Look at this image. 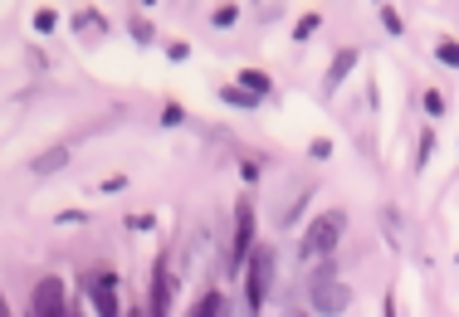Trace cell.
Returning a JSON list of instances; mask_svg holds the SVG:
<instances>
[{
  "instance_id": "6da1fadb",
  "label": "cell",
  "mask_w": 459,
  "mask_h": 317,
  "mask_svg": "<svg viewBox=\"0 0 459 317\" xmlns=\"http://www.w3.org/2000/svg\"><path fill=\"white\" fill-rule=\"evenodd\" d=\"M308 298H313V313H323V317H342L347 308H352V288H347V283L337 278V269H333V264L313 273Z\"/></svg>"
},
{
  "instance_id": "7a4b0ae2",
  "label": "cell",
  "mask_w": 459,
  "mask_h": 317,
  "mask_svg": "<svg viewBox=\"0 0 459 317\" xmlns=\"http://www.w3.org/2000/svg\"><path fill=\"white\" fill-rule=\"evenodd\" d=\"M269 288H274V249L259 244L255 259H249V273H245V313L259 317V308H264Z\"/></svg>"
},
{
  "instance_id": "3957f363",
  "label": "cell",
  "mask_w": 459,
  "mask_h": 317,
  "mask_svg": "<svg viewBox=\"0 0 459 317\" xmlns=\"http://www.w3.org/2000/svg\"><path fill=\"white\" fill-rule=\"evenodd\" d=\"M342 229H347V215H342V210H323L318 220L308 225V235H303V259L333 254V244L342 239Z\"/></svg>"
},
{
  "instance_id": "277c9868",
  "label": "cell",
  "mask_w": 459,
  "mask_h": 317,
  "mask_svg": "<svg viewBox=\"0 0 459 317\" xmlns=\"http://www.w3.org/2000/svg\"><path fill=\"white\" fill-rule=\"evenodd\" d=\"M255 254V205L239 201L235 205V244H230V269H239Z\"/></svg>"
},
{
  "instance_id": "5b68a950",
  "label": "cell",
  "mask_w": 459,
  "mask_h": 317,
  "mask_svg": "<svg viewBox=\"0 0 459 317\" xmlns=\"http://www.w3.org/2000/svg\"><path fill=\"white\" fill-rule=\"evenodd\" d=\"M30 317H69V313H64V283H59V278H39V283H35Z\"/></svg>"
},
{
  "instance_id": "8992f818",
  "label": "cell",
  "mask_w": 459,
  "mask_h": 317,
  "mask_svg": "<svg viewBox=\"0 0 459 317\" xmlns=\"http://www.w3.org/2000/svg\"><path fill=\"white\" fill-rule=\"evenodd\" d=\"M89 303L98 308V317H123V308H117V293H113V273H89Z\"/></svg>"
},
{
  "instance_id": "52a82bcc",
  "label": "cell",
  "mask_w": 459,
  "mask_h": 317,
  "mask_svg": "<svg viewBox=\"0 0 459 317\" xmlns=\"http://www.w3.org/2000/svg\"><path fill=\"white\" fill-rule=\"evenodd\" d=\"M377 225H381V235H386V244L396 249V254H406L411 229H406V220H401V210H396V205H377Z\"/></svg>"
},
{
  "instance_id": "ba28073f",
  "label": "cell",
  "mask_w": 459,
  "mask_h": 317,
  "mask_svg": "<svg viewBox=\"0 0 459 317\" xmlns=\"http://www.w3.org/2000/svg\"><path fill=\"white\" fill-rule=\"evenodd\" d=\"M357 69V49H337V59L327 64V73H323V89H342V79Z\"/></svg>"
},
{
  "instance_id": "9c48e42d",
  "label": "cell",
  "mask_w": 459,
  "mask_h": 317,
  "mask_svg": "<svg viewBox=\"0 0 459 317\" xmlns=\"http://www.w3.org/2000/svg\"><path fill=\"white\" fill-rule=\"evenodd\" d=\"M152 317H171V273H167V259L157 264V293H152Z\"/></svg>"
},
{
  "instance_id": "30bf717a",
  "label": "cell",
  "mask_w": 459,
  "mask_h": 317,
  "mask_svg": "<svg viewBox=\"0 0 459 317\" xmlns=\"http://www.w3.org/2000/svg\"><path fill=\"white\" fill-rule=\"evenodd\" d=\"M64 167H69V151H64V147H49V151H39V157L30 161L35 176H54V171H64Z\"/></svg>"
},
{
  "instance_id": "8fae6325",
  "label": "cell",
  "mask_w": 459,
  "mask_h": 317,
  "mask_svg": "<svg viewBox=\"0 0 459 317\" xmlns=\"http://www.w3.org/2000/svg\"><path fill=\"white\" fill-rule=\"evenodd\" d=\"M74 30H79L83 39H103L108 35V20L93 15V10H79V15H74Z\"/></svg>"
},
{
  "instance_id": "7c38bea8",
  "label": "cell",
  "mask_w": 459,
  "mask_h": 317,
  "mask_svg": "<svg viewBox=\"0 0 459 317\" xmlns=\"http://www.w3.org/2000/svg\"><path fill=\"white\" fill-rule=\"evenodd\" d=\"M239 89H249L255 98H264V93H269V73H259V69H245V73H239Z\"/></svg>"
},
{
  "instance_id": "4fadbf2b",
  "label": "cell",
  "mask_w": 459,
  "mask_h": 317,
  "mask_svg": "<svg viewBox=\"0 0 459 317\" xmlns=\"http://www.w3.org/2000/svg\"><path fill=\"white\" fill-rule=\"evenodd\" d=\"M221 98H225L230 107H255V103H259V98L249 93V89H239V83H230V89H221Z\"/></svg>"
},
{
  "instance_id": "5bb4252c",
  "label": "cell",
  "mask_w": 459,
  "mask_h": 317,
  "mask_svg": "<svg viewBox=\"0 0 459 317\" xmlns=\"http://www.w3.org/2000/svg\"><path fill=\"white\" fill-rule=\"evenodd\" d=\"M435 59L450 64V69H459V45H455V39H440V45H435Z\"/></svg>"
},
{
  "instance_id": "9a60e30c",
  "label": "cell",
  "mask_w": 459,
  "mask_h": 317,
  "mask_svg": "<svg viewBox=\"0 0 459 317\" xmlns=\"http://www.w3.org/2000/svg\"><path fill=\"white\" fill-rule=\"evenodd\" d=\"M239 20V5H215V15H211V25H221V30H230Z\"/></svg>"
},
{
  "instance_id": "2e32d148",
  "label": "cell",
  "mask_w": 459,
  "mask_h": 317,
  "mask_svg": "<svg viewBox=\"0 0 459 317\" xmlns=\"http://www.w3.org/2000/svg\"><path fill=\"white\" fill-rule=\"evenodd\" d=\"M381 25H386L391 35H401V30H406V25H401V15H396V5H381Z\"/></svg>"
},
{
  "instance_id": "e0dca14e",
  "label": "cell",
  "mask_w": 459,
  "mask_h": 317,
  "mask_svg": "<svg viewBox=\"0 0 459 317\" xmlns=\"http://www.w3.org/2000/svg\"><path fill=\"white\" fill-rule=\"evenodd\" d=\"M54 25H59V15H54V10H35V30H39V35H49Z\"/></svg>"
},
{
  "instance_id": "ac0fdd59",
  "label": "cell",
  "mask_w": 459,
  "mask_h": 317,
  "mask_svg": "<svg viewBox=\"0 0 459 317\" xmlns=\"http://www.w3.org/2000/svg\"><path fill=\"white\" fill-rule=\"evenodd\" d=\"M133 39H137V45H152V25H147V20H137V15H133Z\"/></svg>"
},
{
  "instance_id": "d6986e66",
  "label": "cell",
  "mask_w": 459,
  "mask_h": 317,
  "mask_svg": "<svg viewBox=\"0 0 459 317\" xmlns=\"http://www.w3.org/2000/svg\"><path fill=\"white\" fill-rule=\"evenodd\" d=\"M167 59H171V64H186V59H191V45H186V39H177V45L167 49Z\"/></svg>"
},
{
  "instance_id": "ffe728a7",
  "label": "cell",
  "mask_w": 459,
  "mask_h": 317,
  "mask_svg": "<svg viewBox=\"0 0 459 317\" xmlns=\"http://www.w3.org/2000/svg\"><path fill=\"white\" fill-rule=\"evenodd\" d=\"M430 147H435V137L425 133V137H420V147H415V167H425V161H430Z\"/></svg>"
},
{
  "instance_id": "44dd1931",
  "label": "cell",
  "mask_w": 459,
  "mask_h": 317,
  "mask_svg": "<svg viewBox=\"0 0 459 317\" xmlns=\"http://www.w3.org/2000/svg\"><path fill=\"white\" fill-rule=\"evenodd\" d=\"M425 113L440 117V113H445V98H440V93H425Z\"/></svg>"
},
{
  "instance_id": "7402d4cb",
  "label": "cell",
  "mask_w": 459,
  "mask_h": 317,
  "mask_svg": "<svg viewBox=\"0 0 459 317\" xmlns=\"http://www.w3.org/2000/svg\"><path fill=\"white\" fill-rule=\"evenodd\" d=\"M308 151H313V161H327V157H333V141H323V137H318Z\"/></svg>"
},
{
  "instance_id": "603a6c76",
  "label": "cell",
  "mask_w": 459,
  "mask_h": 317,
  "mask_svg": "<svg viewBox=\"0 0 459 317\" xmlns=\"http://www.w3.org/2000/svg\"><path fill=\"white\" fill-rule=\"evenodd\" d=\"M313 30H318V15H303V20H299V39H308Z\"/></svg>"
},
{
  "instance_id": "cb8c5ba5",
  "label": "cell",
  "mask_w": 459,
  "mask_h": 317,
  "mask_svg": "<svg viewBox=\"0 0 459 317\" xmlns=\"http://www.w3.org/2000/svg\"><path fill=\"white\" fill-rule=\"evenodd\" d=\"M127 229H152V215H127Z\"/></svg>"
},
{
  "instance_id": "d4e9b609",
  "label": "cell",
  "mask_w": 459,
  "mask_h": 317,
  "mask_svg": "<svg viewBox=\"0 0 459 317\" xmlns=\"http://www.w3.org/2000/svg\"><path fill=\"white\" fill-rule=\"evenodd\" d=\"M381 317H396V298H386V303H381Z\"/></svg>"
},
{
  "instance_id": "484cf974",
  "label": "cell",
  "mask_w": 459,
  "mask_h": 317,
  "mask_svg": "<svg viewBox=\"0 0 459 317\" xmlns=\"http://www.w3.org/2000/svg\"><path fill=\"white\" fill-rule=\"evenodd\" d=\"M127 317H142V308H133V313H127Z\"/></svg>"
}]
</instances>
